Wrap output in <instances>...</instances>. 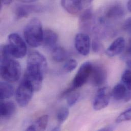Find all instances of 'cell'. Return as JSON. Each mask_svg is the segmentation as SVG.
<instances>
[{
  "label": "cell",
  "instance_id": "obj_15",
  "mask_svg": "<svg viewBox=\"0 0 131 131\" xmlns=\"http://www.w3.org/2000/svg\"><path fill=\"white\" fill-rule=\"evenodd\" d=\"M16 105L12 101L1 100V117L4 119L11 118L15 113Z\"/></svg>",
  "mask_w": 131,
  "mask_h": 131
},
{
  "label": "cell",
  "instance_id": "obj_3",
  "mask_svg": "<svg viewBox=\"0 0 131 131\" xmlns=\"http://www.w3.org/2000/svg\"><path fill=\"white\" fill-rule=\"evenodd\" d=\"M26 71L45 74L48 68L46 57L38 51L31 52L27 58Z\"/></svg>",
  "mask_w": 131,
  "mask_h": 131
},
{
  "label": "cell",
  "instance_id": "obj_6",
  "mask_svg": "<svg viewBox=\"0 0 131 131\" xmlns=\"http://www.w3.org/2000/svg\"><path fill=\"white\" fill-rule=\"evenodd\" d=\"M92 66L93 64L89 61L85 62L81 66L70 85L73 89L81 87L89 79Z\"/></svg>",
  "mask_w": 131,
  "mask_h": 131
},
{
  "label": "cell",
  "instance_id": "obj_12",
  "mask_svg": "<svg viewBox=\"0 0 131 131\" xmlns=\"http://www.w3.org/2000/svg\"><path fill=\"white\" fill-rule=\"evenodd\" d=\"M86 0H61L62 7L70 14L77 15L84 8Z\"/></svg>",
  "mask_w": 131,
  "mask_h": 131
},
{
  "label": "cell",
  "instance_id": "obj_31",
  "mask_svg": "<svg viewBox=\"0 0 131 131\" xmlns=\"http://www.w3.org/2000/svg\"><path fill=\"white\" fill-rule=\"evenodd\" d=\"M113 129L111 127H105L103 129H102L100 130V131H112Z\"/></svg>",
  "mask_w": 131,
  "mask_h": 131
},
{
  "label": "cell",
  "instance_id": "obj_7",
  "mask_svg": "<svg viewBox=\"0 0 131 131\" xmlns=\"http://www.w3.org/2000/svg\"><path fill=\"white\" fill-rule=\"evenodd\" d=\"M125 14V11L122 5L117 2H114L108 5L104 10L103 16L101 22L107 20H114L122 18Z\"/></svg>",
  "mask_w": 131,
  "mask_h": 131
},
{
  "label": "cell",
  "instance_id": "obj_20",
  "mask_svg": "<svg viewBox=\"0 0 131 131\" xmlns=\"http://www.w3.org/2000/svg\"><path fill=\"white\" fill-rule=\"evenodd\" d=\"M1 100H5L12 97L14 94L13 87L8 82H1L0 84Z\"/></svg>",
  "mask_w": 131,
  "mask_h": 131
},
{
  "label": "cell",
  "instance_id": "obj_9",
  "mask_svg": "<svg viewBox=\"0 0 131 131\" xmlns=\"http://www.w3.org/2000/svg\"><path fill=\"white\" fill-rule=\"evenodd\" d=\"M111 94L108 87L100 88L97 92L93 102L94 110L100 111L107 107L110 102Z\"/></svg>",
  "mask_w": 131,
  "mask_h": 131
},
{
  "label": "cell",
  "instance_id": "obj_26",
  "mask_svg": "<svg viewBox=\"0 0 131 131\" xmlns=\"http://www.w3.org/2000/svg\"><path fill=\"white\" fill-rule=\"evenodd\" d=\"M92 49L94 52L96 53L100 52L102 50V45L98 40L95 39L92 43Z\"/></svg>",
  "mask_w": 131,
  "mask_h": 131
},
{
  "label": "cell",
  "instance_id": "obj_8",
  "mask_svg": "<svg viewBox=\"0 0 131 131\" xmlns=\"http://www.w3.org/2000/svg\"><path fill=\"white\" fill-rule=\"evenodd\" d=\"M89 79L91 84L95 87L104 85L107 79V70L105 66L100 63L93 64Z\"/></svg>",
  "mask_w": 131,
  "mask_h": 131
},
{
  "label": "cell",
  "instance_id": "obj_30",
  "mask_svg": "<svg viewBox=\"0 0 131 131\" xmlns=\"http://www.w3.org/2000/svg\"><path fill=\"white\" fill-rule=\"evenodd\" d=\"M17 1L24 3H31L36 1L37 0H17Z\"/></svg>",
  "mask_w": 131,
  "mask_h": 131
},
{
  "label": "cell",
  "instance_id": "obj_22",
  "mask_svg": "<svg viewBox=\"0 0 131 131\" xmlns=\"http://www.w3.org/2000/svg\"><path fill=\"white\" fill-rule=\"evenodd\" d=\"M77 61L73 59L67 60L62 67V70L65 73H69L72 71L77 67Z\"/></svg>",
  "mask_w": 131,
  "mask_h": 131
},
{
  "label": "cell",
  "instance_id": "obj_13",
  "mask_svg": "<svg viewBox=\"0 0 131 131\" xmlns=\"http://www.w3.org/2000/svg\"><path fill=\"white\" fill-rule=\"evenodd\" d=\"M126 40L123 37L116 39L106 51V54L109 57H114L121 54L126 48Z\"/></svg>",
  "mask_w": 131,
  "mask_h": 131
},
{
  "label": "cell",
  "instance_id": "obj_1",
  "mask_svg": "<svg viewBox=\"0 0 131 131\" xmlns=\"http://www.w3.org/2000/svg\"><path fill=\"white\" fill-rule=\"evenodd\" d=\"M43 31L40 20L37 18H32L24 30V36L28 45L32 48L39 47L43 42Z\"/></svg>",
  "mask_w": 131,
  "mask_h": 131
},
{
  "label": "cell",
  "instance_id": "obj_28",
  "mask_svg": "<svg viewBox=\"0 0 131 131\" xmlns=\"http://www.w3.org/2000/svg\"><path fill=\"white\" fill-rule=\"evenodd\" d=\"M126 53L128 55L131 56V39L129 41L126 48Z\"/></svg>",
  "mask_w": 131,
  "mask_h": 131
},
{
  "label": "cell",
  "instance_id": "obj_21",
  "mask_svg": "<svg viewBox=\"0 0 131 131\" xmlns=\"http://www.w3.org/2000/svg\"><path fill=\"white\" fill-rule=\"evenodd\" d=\"M69 115V109L66 107L60 108L57 113V119L60 125L63 124L68 118Z\"/></svg>",
  "mask_w": 131,
  "mask_h": 131
},
{
  "label": "cell",
  "instance_id": "obj_24",
  "mask_svg": "<svg viewBox=\"0 0 131 131\" xmlns=\"http://www.w3.org/2000/svg\"><path fill=\"white\" fill-rule=\"evenodd\" d=\"M131 121V108L122 113L116 118V122L121 123Z\"/></svg>",
  "mask_w": 131,
  "mask_h": 131
},
{
  "label": "cell",
  "instance_id": "obj_2",
  "mask_svg": "<svg viewBox=\"0 0 131 131\" xmlns=\"http://www.w3.org/2000/svg\"><path fill=\"white\" fill-rule=\"evenodd\" d=\"M1 75L9 83L17 81L21 75L19 63L11 56H1Z\"/></svg>",
  "mask_w": 131,
  "mask_h": 131
},
{
  "label": "cell",
  "instance_id": "obj_29",
  "mask_svg": "<svg viewBox=\"0 0 131 131\" xmlns=\"http://www.w3.org/2000/svg\"><path fill=\"white\" fill-rule=\"evenodd\" d=\"M12 2V0H1V8L3 5H8Z\"/></svg>",
  "mask_w": 131,
  "mask_h": 131
},
{
  "label": "cell",
  "instance_id": "obj_23",
  "mask_svg": "<svg viewBox=\"0 0 131 131\" xmlns=\"http://www.w3.org/2000/svg\"><path fill=\"white\" fill-rule=\"evenodd\" d=\"M122 80L128 89L131 91V70L127 69L123 73Z\"/></svg>",
  "mask_w": 131,
  "mask_h": 131
},
{
  "label": "cell",
  "instance_id": "obj_35",
  "mask_svg": "<svg viewBox=\"0 0 131 131\" xmlns=\"http://www.w3.org/2000/svg\"><path fill=\"white\" fill-rule=\"evenodd\" d=\"M87 1V2L88 3H90L93 0H86Z\"/></svg>",
  "mask_w": 131,
  "mask_h": 131
},
{
  "label": "cell",
  "instance_id": "obj_16",
  "mask_svg": "<svg viewBox=\"0 0 131 131\" xmlns=\"http://www.w3.org/2000/svg\"><path fill=\"white\" fill-rule=\"evenodd\" d=\"M94 20L93 12L91 9H87L82 12L79 19L80 27L83 30L90 29Z\"/></svg>",
  "mask_w": 131,
  "mask_h": 131
},
{
  "label": "cell",
  "instance_id": "obj_17",
  "mask_svg": "<svg viewBox=\"0 0 131 131\" xmlns=\"http://www.w3.org/2000/svg\"><path fill=\"white\" fill-rule=\"evenodd\" d=\"M49 116L43 115L37 119L34 123L29 126L26 131H45L48 125Z\"/></svg>",
  "mask_w": 131,
  "mask_h": 131
},
{
  "label": "cell",
  "instance_id": "obj_32",
  "mask_svg": "<svg viewBox=\"0 0 131 131\" xmlns=\"http://www.w3.org/2000/svg\"><path fill=\"white\" fill-rule=\"evenodd\" d=\"M126 64L128 66V67L129 68V69L131 70V60H126Z\"/></svg>",
  "mask_w": 131,
  "mask_h": 131
},
{
  "label": "cell",
  "instance_id": "obj_14",
  "mask_svg": "<svg viewBox=\"0 0 131 131\" xmlns=\"http://www.w3.org/2000/svg\"><path fill=\"white\" fill-rule=\"evenodd\" d=\"M58 39V35L53 30L46 29L43 31L42 43L46 49L52 51L56 47Z\"/></svg>",
  "mask_w": 131,
  "mask_h": 131
},
{
  "label": "cell",
  "instance_id": "obj_25",
  "mask_svg": "<svg viewBox=\"0 0 131 131\" xmlns=\"http://www.w3.org/2000/svg\"><path fill=\"white\" fill-rule=\"evenodd\" d=\"M67 103L69 107L74 106L78 102L79 97L80 94L79 93L71 92L68 94L67 96Z\"/></svg>",
  "mask_w": 131,
  "mask_h": 131
},
{
  "label": "cell",
  "instance_id": "obj_33",
  "mask_svg": "<svg viewBox=\"0 0 131 131\" xmlns=\"http://www.w3.org/2000/svg\"><path fill=\"white\" fill-rule=\"evenodd\" d=\"M127 7L129 11L131 12V0H129L127 3Z\"/></svg>",
  "mask_w": 131,
  "mask_h": 131
},
{
  "label": "cell",
  "instance_id": "obj_4",
  "mask_svg": "<svg viewBox=\"0 0 131 131\" xmlns=\"http://www.w3.org/2000/svg\"><path fill=\"white\" fill-rule=\"evenodd\" d=\"M7 47L11 55L14 58L19 59L25 56L27 52L26 44L23 38L16 33L8 36Z\"/></svg>",
  "mask_w": 131,
  "mask_h": 131
},
{
  "label": "cell",
  "instance_id": "obj_19",
  "mask_svg": "<svg viewBox=\"0 0 131 131\" xmlns=\"http://www.w3.org/2000/svg\"><path fill=\"white\" fill-rule=\"evenodd\" d=\"M51 51L52 58L56 62L60 63L66 61L68 56L67 51L62 47L56 46Z\"/></svg>",
  "mask_w": 131,
  "mask_h": 131
},
{
  "label": "cell",
  "instance_id": "obj_18",
  "mask_svg": "<svg viewBox=\"0 0 131 131\" xmlns=\"http://www.w3.org/2000/svg\"><path fill=\"white\" fill-rule=\"evenodd\" d=\"M128 88L124 84H118L114 86L111 92V95L116 101L124 100L128 92Z\"/></svg>",
  "mask_w": 131,
  "mask_h": 131
},
{
  "label": "cell",
  "instance_id": "obj_5",
  "mask_svg": "<svg viewBox=\"0 0 131 131\" xmlns=\"http://www.w3.org/2000/svg\"><path fill=\"white\" fill-rule=\"evenodd\" d=\"M34 90L31 85L23 79L15 92V99L21 107H26L30 102Z\"/></svg>",
  "mask_w": 131,
  "mask_h": 131
},
{
  "label": "cell",
  "instance_id": "obj_11",
  "mask_svg": "<svg viewBox=\"0 0 131 131\" xmlns=\"http://www.w3.org/2000/svg\"><path fill=\"white\" fill-rule=\"evenodd\" d=\"M74 46L77 51L83 56H87L90 52V39L88 35L84 33L77 34L74 38Z\"/></svg>",
  "mask_w": 131,
  "mask_h": 131
},
{
  "label": "cell",
  "instance_id": "obj_34",
  "mask_svg": "<svg viewBox=\"0 0 131 131\" xmlns=\"http://www.w3.org/2000/svg\"><path fill=\"white\" fill-rule=\"evenodd\" d=\"M60 127L59 126H57L56 127H55L54 129H53V131H60Z\"/></svg>",
  "mask_w": 131,
  "mask_h": 131
},
{
  "label": "cell",
  "instance_id": "obj_10",
  "mask_svg": "<svg viewBox=\"0 0 131 131\" xmlns=\"http://www.w3.org/2000/svg\"><path fill=\"white\" fill-rule=\"evenodd\" d=\"M44 8L39 5L21 4L14 9V14L17 19L27 17L33 13H39L43 11Z\"/></svg>",
  "mask_w": 131,
  "mask_h": 131
},
{
  "label": "cell",
  "instance_id": "obj_27",
  "mask_svg": "<svg viewBox=\"0 0 131 131\" xmlns=\"http://www.w3.org/2000/svg\"><path fill=\"white\" fill-rule=\"evenodd\" d=\"M123 29L126 32L131 34V17L125 21L123 25Z\"/></svg>",
  "mask_w": 131,
  "mask_h": 131
}]
</instances>
